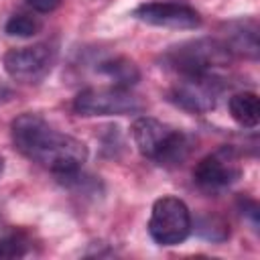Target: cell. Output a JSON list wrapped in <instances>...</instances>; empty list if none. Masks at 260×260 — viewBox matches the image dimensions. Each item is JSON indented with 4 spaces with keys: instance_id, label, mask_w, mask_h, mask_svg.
Returning a JSON list of instances; mask_svg holds the SVG:
<instances>
[{
    "instance_id": "52a82bcc",
    "label": "cell",
    "mask_w": 260,
    "mask_h": 260,
    "mask_svg": "<svg viewBox=\"0 0 260 260\" xmlns=\"http://www.w3.org/2000/svg\"><path fill=\"white\" fill-rule=\"evenodd\" d=\"M55 47L49 43H37L32 47L10 49L4 55L6 73L22 83H39L51 71L55 63Z\"/></svg>"
},
{
    "instance_id": "6da1fadb",
    "label": "cell",
    "mask_w": 260,
    "mask_h": 260,
    "mask_svg": "<svg viewBox=\"0 0 260 260\" xmlns=\"http://www.w3.org/2000/svg\"><path fill=\"white\" fill-rule=\"evenodd\" d=\"M12 142L28 160L49 169L59 179L77 173L87 160V146L53 128L39 114H20L12 120Z\"/></svg>"
},
{
    "instance_id": "8992f818",
    "label": "cell",
    "mask_w": 260,
    "mask_h": 260,
    "mask_svg": "<svg viewBox=\"0 0 260 260\" xmlns=\"http://www.w3.org/2000/svg\"><path fill=\"white\" fill-rule=\"evenodd\" d=\"M221 89L223 85L213 73L181 75V79L169 89V102L185 112L205 114L217 106Z\"/></svg>"
},
{
    "instance_id": "9c48e42d",
    "label": "cell",
    "mask_w": 260,
    "mask_h": 260,
    "mask_svg": "<svg viewBox=\"0 0 260 260\" xmlns=\"http://www.w3.org/2000/svg\"><path fill=\"white\" fill-rule=\"evenodd\" d=\"M132 16L150 26L162 28H197L201 24V16L195 8L179 2H146L134 8Z\"/></svg>"
},
{
    "instance_id": "8fae6325",
    "label": "cell",
    "mask_w": 260,
    "mask_h": 260,
    "mask_svg": "<svg viewBox=\"0 0 260 260\" xmlns=\"http://www.w3.org/2000/svg\"><path fill=\"white\" fill-rule=\"evenodd\" d=\"M100 71L104 75H108L114 85L126 87V89H130V85H134L140 79V73H138L136 65L126 57H112V59L102 61Z\"/></svg>"
},
{
    "instance_id": "5b68a950",
    "label": "cell",
    "mask_w": 260,
    "mask_h": 260,
    "mask_svg": "<svg viewBox=\"0 0 260 260\" xmlns=\"http://www.w3.org/2000/svg\"><path fill=\"white\" fill-rule=\"evenodd\" d=\"M73 110L79 116H122L144 110V104L126 87H87L73 100Z\"/></svg>"
},
{
    "instance_id": "277c9868",
    "label": "cell",
    "mask_w": 260,
    "mask_h": 260,
    "mask_svg": "<svg viewBox=\"0 0 260 260\" xmlns=\"http://www.w3.org/2000/svg\"><path fill=\"white\" fill-rule=\"evenodd\" d=\"M191 228V211L185 205V201L173 195H165L154 201L148 219V234L156 244L177 246L187 240Z\"/></svg>"
},
{
    "instance_id": "7a4b0ae2",
    "label": "cell",
    "mask_w": 260,
    "mask_h": 260,
    "mask_svg": "<svg viewBox=\"0 0 260 260\" xmlns=\"http://www.w3.org/2000/svg\"><path fill=\"white\" fill-rule=\"evenodd\" d=\"M132 140L142 156L162 167L181 165L189 154L187 136L156 118H136L132 124Z\"/></svg>"
},
{
    "instance_id": "2e32d148",
    "label": "cell",
    "mask_w": 260,
    "mask_h": 260,
    "mask_svg": "<svg viewBox=\"0 0 260 260\" xmlns=\"http://www.w3.org/2000/svg\"><path fill=\"white\" fill-rule=\"evenodd\" d=\"M8 98H10V89H8L4 83H0V104H2V102H6Z\"/></svg>"
},
{
    "instance_id": "4fadbf2b",
    "label": "cell",
    "mask_w": 260,
    "mask_h": 260,
    "mask_svg": "<svg viewBox=\"0 0 260 260\" xmlns=\"http://www.w3.org/2000/svg\"><path fill=\"white\" fill-rule=\"evenodd\" d=\"M41 26H43V24H41V20H39L37 16L20 12V14H12V16L8 18L4 30H6V35H10V37L28 39V37L37 35V32L41 30Z\"/></svg>"
},
{
    "instance_id": "ba28073f",
    "label": "cell",
    "mask_w": 260,
    "mask_h": 260,
    "mask_svg": "<svg viewBox=\"0 0 260 260\" xmlns=\"http://www.w3.org/2000/svg\"><path fill=\"white\" fill-rule=\"evenodd\" d=\"M242 175L238 154L234 148H219L203 156L193 169V181L205 191H221L234 185Z\"/></svg>"
},
{
    "instance_id": "e0dca14e",
    "label": "cell",
    "mask_w": 260,
    "mask_h": 260,
    "mask_svg": "<svg viewBox=\"0 0 260 260\" xmlns=\"http://www.w3.org/2000/svg\"><path fill=\"white\" fill-rule=\"evenodd\" d=\"M2 171H4V158L0 156V175H2Z\"/></svg>"
},
{
    "instance_id": "9a60e30c",
    "label": "cell",
    "mask_w": 260,
    "mask_h": 260,
    "mask_svg": "<svg viewBox=\"0 0 260 260\" xmlns=\"http://www.w3.org/2000/svg\"><path fill=\"white\" fill-rule=\"evenodd\" d=\"M30 8H35L37 12H51L59 6L61 0H26Z\"/></svg>"
},
{
    "instance_id": "7c38bea8",
    "label": "cell",
    "mask_w": 260,
    "mask_h": 260,
    "mask_svg": "<svg viewBox=\"0 0 260 260\" xmlns=\"http://www.w3.org/2000/svg\"><path fill=\"white\" fill-rule=\"evenodd\" d=\"M256 22L254 20H248V22H238L236 28L230 32V39L225 41L228 49L234 53H242V55H248V57H256L258 53V32H256Z\"/></svg>"
},
{
    "instance_id": "3957f363",
    "label": "cell",
    "mask_w": 260,
    "mask_h": 260,
    "mask_svg": "<svg viewBox=\"0 0 260 260\" xmlns=\"http://www.w3.org/2000/svg\"><path fill=\"white\" fill-rule=\"evenodd\" d=\"M232 59V51L217 39H195L171 47L162 55V63L181 75L213 73L217 67H225Z\"/></svg>"
},
{
    "instance_id": "30bf717a",
    "label": "cell",
    "mask_w": 260,
    "mask_h": 260,
    "mask_svg": "<svg viewBox=\"0 0 260 260\" xmlns=\"http://www.w3.org/2000/svg\"><path fill=\"white\" fill-rule=\"evenodd\" d=\"M230 114L232 118L244 126V128H256L258 120H260V104H258V95L254 91H240L234 93L228 102Z\"/></svg>"
},
{
    "instance_id": "5bb4252c",
    "label": "cell",
    "mask_w": 260,
    "mask_h": 260,
    "mask_svg": "<svg viewBox=\"0 0 260 260\" xmlns=\"http://www.w3.org/2000/svg\"><path fill=\"white\" fill-rule=\"evenodd\" d=\"M28 252V240L20 232L0 236V260L2 258H20Z\"/></svg>"
}]
</instances>
